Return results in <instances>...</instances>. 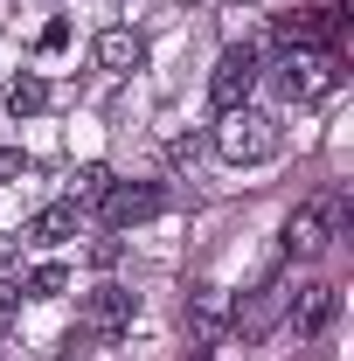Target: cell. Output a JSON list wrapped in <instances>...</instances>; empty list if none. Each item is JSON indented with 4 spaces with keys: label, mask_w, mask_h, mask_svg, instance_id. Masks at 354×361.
Listing matches in <instances>:
<instances>
[{
    "label": "cell",
    "mask_w": 354,
    "mask_h": 361,
    "mask_svg": "<svg viewBox=\"0 0 354 361\" xmlns=\"http://www.w3.org/2000/svg\"><path fill=\"white\" fill-rule=\"evenodd\" d=\"M278 146H285V126H278L271 111H250V104L222 111V126H216V153L229 160V167H264V160H278Z\"/></svg>",
    "instance_id": "6da1fadb"
},
{
    "label": "cell",
    "mask_w": 354,
    "mask_h": 361,
    "mask_svg": "<svg viewBox=\"0 0 354 361\" xmlns=\"http://www.w3.org/2000/svg\"><path fill=\"white\" fill-rule=\"evenodd\" d=\"M139 319V292L133 285H97L84 299V313H77V334H84L90 348H111V341H126Z\"/></svg>",
    "instance_id": "7a4b0ae2"
},
{
    "label": "cell",
    "mask_w": 354,
    "mask_h": 361,
    "mask_svg": "<svg viewBox=\"0 0 354 361\" xmlns=\"http://www.w3.org/2000/svg\"><path fill=\"white\" fill-rule=\"evenodd\" d=\"M334 84H341V49H292L278 63V90L299 97V104H319Z\"/></svg>",
    "instance_id": "3957f363"
},
{
    "label": "cell",
    "mask_w": 354,
    "mask_h": 361,
    "mask_svg": "<svg viewBox=\"0 0 354 361\" xmlns=\"http://www.w3.org/2000/svg\"><path fill=\"white\" fill-rule=\"evenodd\" d=\"M167 209V188L160 180H111L104 195H97V216L111 229H133V223H153Z\"/></svg>",
    "instance_id": "277c9868"
},
{
    "label": "cell",
    "mask_w": 354,
    "mask_h": 361,
    "mask_svg": "<svg viewBox=\"0 0 354 361\" xmlns=\"http://www.w3.org/2000/svg\"><path fill=\"white\" fill-rule=\"evenodd\" d=\"M250 90H257V49H250V42L222 49L216 70H209V104H216V118H222V111H236Z\"/></svg>",
    "instance_id": "5b68a950"
},
{
    "label": "cell",
    "mask_w": 354,
    "mask_h": 361,
    "mask_svg": "<svg viewBox=\"0 0 354 361\" xmlns=\"http://www.w3.org/2000/svg\"><path fill=\"white\" fill-rule=\"evenodd\" d=\"M341 216H348V202H341V195H334V202H306V209L285 223V250H292V257L326 250V243H334V229H341Z\"/></svg>",
    "instance_id": "8992f818"
},
{
    "label": "cell",
    "mask_w": 354,
    "mask_h": 361,
    "mask_svg": "<svg viewBox=\"0 0 354 361\" xmlns=\"http://www.w3.org/2000/svg\"><path fill=\"white\" fill-rule=\"evenodd\" d=\"M341 313V292L334 285H299V306H292V326H299V341H319L326 326Z\"/></svg>",
    "instance_id": "52a82bcc"
},
{
    "label": "cell",
    "mask_w": 354,
    "mask_h": 361,
    "mask_svg": "<svg viewBox=\"0 0 354 361\" xmlns=\"http://www.w3.org/2000/svg\"><path fill=\"white\" fill-rule=\"evenodd\" d=\"M97 63H104L111 77L146 70V35H133V28H104V35H97Z\"/></svg>",
    "instance_id": "ba28073f"
},
{
    "label": "cell",
    "mask_w": 354,
    "mask_h": 361,
    "mask_svg": "<svg viewBox=\"0 0 354 361\" xmlns=\"http://www.w3.org/2000/svg\"><path fill=\"white\" fill-rule=\"evenodd\" d=\"M278 306H285V278L271 271V278H264V292H257L250 306H236V334H250V341H257L271 319H278Z\"/></svg>",
    "instance_id": "9c48e42d"
},
{
    "label": "cell",
    "mask_w": 354,
    "mask_h": 361,
    "mask_svg": "<svg viewBox=\"0 0 354 361\" xmlns=\"http://www.w3.org/2000/svg\"><path fill=\"white\" fill-rule=\"evenodd\" d=\"M28 243H63V236H77V202H56V209H42V216H28V229H21Z\"/></svg>",
    "instance_id": "30bf717a"
},
{
    "label": "cell",
    "mask_w": 354,
    "mask_h": 361,
    "mask_svg": "<svg viewBox=\"0 0 354 361\" xmlns=\"http://www.w3.org/2000/svg\"><path fill=\"white\" fill-rule=\"evenodd\" d=\"M7 104H14L21 118H35V111L49 104V84L42 77H14V84H7Z\"/></svg>",
    "instance_id": "8fae6325"
},
{
    "label": "cell",
    "mask_w": 354,
    "mask_h": 361,
    "mask_svg": "<svg viewBox=\"0 0 354 361\" xmlns=\"http://www.w3.org/2000/svg\"><path fill=\"white\" fill-rule=\"evenodd\" d=\"M21 292H28V299H63V292H70V271H63V264H42V271H28Z\"/></svg>",
    "instance_id": "7c38bea8"
},
{
    "label": "cell",
    "mask_w": 354,
    "mask_h": 361,
    "mask_svg": "<svg viewBox=\"0 0 354 361\" xmlns=\"http://www.w3.org/2000/svg\"><path fill=\"white\" fill-rule=\"evenodd\" d=\"M104 188H111V174H104V167H84V174L70 180V202H97Z\"/></svg>",
    "instance_id": "4fadbf2b"
},
{
    "label": "cell",
    "mask_w": 354,
    "mask_h": 361,
    "mask_svg": "<svg viewBox=\"0 0 354 361\" xmlns=\"http://www.w3.org/2000/svg\"><path fill=\"white\" fill-rule=\"evenodd\" d=\"M28 174V153H14V146H0V180H21Z\"/></svg>",
    "instance_id": "5bb4252c"
},
{
    "label": "cell",
    "mask_w": 354,
    "mask_h": 361,
    "mask_svg": "<svg viewBox=\"0 0 354 361\" xmlns=\"http://www.w3.org/2000/svg\"><path fill=\"white\" fill-rule=\"evenodd\" d=\"M90 264H118V236H97L90 243Z\"/></svg>",
    "instance_id": "9a60e30c"
},
{
    "label": "cell",
    "mask_w": 354,
    "mask_h": 361,
    "mask_svg": "<svg viewBox=\"0 0 354 361\" xmlns=\"http://www.w3.org/2000/svg\"><path fill=\"white\" fill-rule=\"evenodd\" d=\"M0 264H14V243H7V236H0Z\"/></svg>",
    "instance_id": "2e32d148"
}]
</instances>
